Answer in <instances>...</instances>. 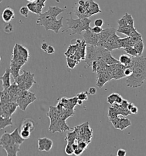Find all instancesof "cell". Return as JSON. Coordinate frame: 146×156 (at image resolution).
Returning a JSON list of instances; mask_svg holds the SVG:
<instances>
[{
  "label": "cell",
  "mask_w": 146,
  "mask_h": 156,
  "mask_svg": "<svg viewBox=\"0 0 146 156\" xmlns=\"http://www.w3.org/2000/svg\"><path fill=\"white\" fill-rule=\"evenodd\" d=\"M133 73L126 80V85L129 88H138L141 87L146 81V57L138 56L132 57L129 66Z\"/></svg>",
  "instance_id": "cell-1"
},
{
  "label": "cell",
  "mask_w": 146,
  "mask_h": 156,
  "mask_svg": "<svg viewBox=\"0 0 146 156\" xmlns=\"http://www.w3.org/2000/svg\"><path fill=\"white\" fill-rule=\"evenodd\" d=\"M70 14V18H67L66 22L67 28L65 30H63L62 32H66L69 29H71L72 33L70 35H74L76 34L81 35L83 31L90 30L91 29L90 24L91 20L87 17L85 18H78V19H73L72 17L71 13Z\"/></svg>",
  "instance_id": "cell-2"
},
{
  "label": "cell",
  "mask_w": 146,
  "mask_h": 156,
  "mask_svg": "<svg viewBox=\"0 0 146 156\" xmlns=\"http://www.w3.org/2000/svg\"><path fill=\"white\" fill-rule=\"evenodd\" d=\"M63 9L58 6H49L46 12L41 13L39 15L36 24L38 26H43L46 29L51 23L57 20V16L63 13Z\"/></svg>",
  "instance_id": "cell-3"
},
{
  "label": "cell",
  "mask_w": 146,
  "mask_h": 156,
  "mask_svg": "<svg viewBox=\"0 0 146 156\" xmlns=\"http://www.w3.org/2000/svg\"><path fill=\"white\" fill-rule=\"evenodd\" d=\"M37 97L35 93H32L30 91H22L19 97H18L16 102L18 105V108L22 111H25L26 108L30 104L33 103L36 100Z\"/></svg>",
  "instance_id": "cell-4"
},
{
  "label": "cell",
  "mask_w": 146,
  "mask_h": 156,
  "mask_svg": "<svg viewBox=\"0 0 146 156\" xmlns=\"http://www.w3.org/2000/svg\"><path fill=\"white\" fill-rule=\"evenodd\" d=\"M96 49L98 53L99 58H101L103 60L105 61L108 65H115L119 63V61L116 60L111 55V51L108 49L98 46H96Z\"/></svg>",
  "instance_id": "cell-5"
},
{
  "label": "cell",
  "mask_w": 146,
  "mask_h": 156,
  "mask_svg": "<svg viewBox=\"0 0 146 156\" xmlns=\"http://www.w3.org/2000/svg\"><path fill=\"white\" fill-rule=\"evenodd\" d=\"M98 54L96 46L88 45L86 47V57L85 61L88 67L92 65V63L94 61L98 59Z\"/></svg>",
  "instance_id": "cell-6"
},
{
  "label": "cell",
  "mask_w": 146,
  "mask_h": 156,
  "mask_svg": "<svg viewBox=\"0 0 146 156\" xmlns=\"http://www.w3.org/2000/svg\"><path fill=\"white\" fill-rule=\"evenodd\" d=\"M112 125L116 129L123 131L131 125V122L126 118H119L118 116L110 120Z\"/></svg>",
  "instance_id": "cell-7"
},
{
  "label": "cell",
  "mask_w": 146,
  "mask_h": 156,
  "mask_svg": "<svg viewBox=\"0 0 146 156\" xmlns=\"http://www.w3.org/2000/svg\"><path fill=\"white\" fill-rule=\"evenodd\" d=\"M116 30L112 28V27H109L107 28L106 29H103V31L101 32L99 35V40L98 42V46H100L102 48H105L106 46V42L109 38L111 36L112 34L114 33H116Z\"/></svg>",
  "instance_id": "cell-8"
},
{
  "label": "cell",
  "mask_w": 146,
  "mask_h": 156,
  "mask_svg": "<svg viewBox=\"0 0 146 156\" xmlns=\"http://www.w3.org/2000/svg\"><path fill=\"white\" fill-rule=\"evenodd\" d=\"M70 129H73V128L69 127L67 125V124L66 123V120L61 118L58 119V120L54 124L50 125L49 126V131L52 132L53 133H55L56 131L61 133Z\"/></svg>",
  "instance_id": "cell-9"
},
{
  "label": "cell",
  "mask_w": 146,
  "mask_h": 156,
  "mask_svg": "<svg viewBox=\"0 0 146 156\" xmlns=\"http://www.w3.org/2000/svg\"><path fill=\"white\" fill-rule=\"evenodd\" d=\"M83 39L87 45L98 46V42L99 40V34L94 33L91 29L86 30L85 33L83 35Z\"/></svg>",
  "instance_id": "cell-10"
},
{
  "label": "cell",
  "mask_w": 146,
  "mask_h": 156,
  "mask_svg": "<svg viewBox=\"0 0 146 156\" xmlns=\"http://www.w3.org/2000/svg\"><path fill=\"white\" fill-rule=\"evenodd\" d=\"M120 38L121 37L119 35H116V33L112 34L107 41L105 48L110 51L115 49H121L118 42V41Z\"/></svg>",
  "instance_id": "cell-11"
},
{
  "label": "cell",
  "mask_w": 146,
  "mask_h": 156,
  "mask_svg": "<svg viewBox=\"0 0 146 156\" xmlns=\"http://www.w3.org/2000/svg\"><path fill=\"white\" fill-rule=\"evenodd\" d=\"M38 150L40 151L48 152L51 149L53 145V142L50 139L46 137L40 138L38 139Z\"/></svg>",
  "instance_id": "cell-12"
},
{
  "label": "cell",
  "mask_w": 146,
  "mask_h": 156,
  "mask_svg": "<svg viewBox=\"0 0 146 156\" xmlns=\"http://www.w3.org/2000/svg\"><path fill=\"white\" fill-rule=\"evenodd\" d=\"M111 80H112V78L111 76L107 72V71H103L101 73H99L97 75L96 85L97 86V87H98L99 88H102L107 82L111 81Z\"/></svg>",
  "instance_id": "cell-13"
},
{
  "label": "cell",
  "mask_w": 146,
  "mask_h": 156,
  "mask_svg": "<svg viewBox=\"0 0 146 156\" xmlns=\"http://www.w3.org/2000/svg\"><path fill=\"white\" fill-rule=\"evenodd\" d=\"M23 73L25 75L24 83L25 86V90L29 91L32 86L37 83V81L34 80L35 75L34 73H31L30 71H24Z\"/></svg>",
  "instance_id": "cell-14"
},
{
  "label": "cell",
  "mask_w": 146,
  "mask_h": 156,
  "mask_svg": "<svg viewBox=\"0 0 146 156\" xmlns=\"http://www.w3.org/2000/svg\"><path fill=\"white\" fill-rule=\"evenodd\" d=\"M1 147L5 150L8 156H17L18 153L20 151V145L17 144H12Z\"/></svg>",
  "instance_id": "cell-15"
},
{
  "label": "cell",
  "mask_w": 146,
  "mask_h": 156,
  "mask_svg": "<svg viewBox=\"0 0 146 156\" xmlns=\"http://www.w3.org/2000/svg\"><path fill=\"white\" fill-rule=\"evenodd\" d=\"M89 2H90V4H89L88 10L87 11L86 15V17L87 18H89L91 15L101 13L102 12L99 5L96 2H94V0H89Z\"/></svg>",
  "instance_id": "cell-16"
},
{
  "label": "cell",
  "mask_w": 146,
  "mask_h": 156,
  "mask_svg": "<svg viewBox=\"0 0 146 156\" xmlns=\"http://www.w3.org/2000/svg\"><path fill=\"white\" fill-rule=\"evenodd\" d=\"M15 17V13L11 8H5L2 13V18L6 23H9Z\"/></svg>",
  "instance_id": "cell-17"
},
{
  "label": "cell",
  "mask_w": 146,
  "mask_h": 156,
  "mask_svg": "<svg viewBox=\"0 0 146 156\" xmlns=\"http://www.w3.org/2000/svg\"><path fill=\"white\" fill-rule=\"evenodd\" d=\"M62 21H63V17H62L60 20H57L54 21V22H53L52 23H51L45 30L46 31L53 30L54 33H58L60 28H62L63 26Z\"/></svg>",
  "instance_id": "cell-18"
},
{
  "label": "cell",
  "mask_w": 146,
  "mask_h": 156,
  "mask_svg": "<svg viewBox=\"0 0 146 156\" xmlns=\"http://www.w3.org/2000/svg\"><path fill=\"white\" fill-rule=\"evenodd\" d=\"M10 69H6L5 71V73L3 75V76H1L0 79L2 82V87L4 89H8L10 85Z\"/></svg>",
  "instance_id": "cell-19"
},
{
  "label": "cell",
  "mask_w": 146,
  "mask_h": 156,
  "mask_svg": "<svg viewBox=\"0 0 146 156\" xmlns=\"http://www.w3.org/2000/svg\"><path fill=\"white\" fill-rule=\"evenodd\" d=\"M35 128V124L34 121L30 118L25 119L21 125V130H28V131H34Z\"/></svg>",
  "instance_id": "cell-20"
},
{
  "label": "cell",
  "mask_w": 146,
  "mask_h": 156,
  "mask_svg": "<svg viewBox=\"0 0 146 156\" xmlns=\"http://www.w3.org/2000/svg\"><path fill=\"white\" fill-rule=\"evenodd\" d=\"M12 144H15V143L13 140L11 135H10V133H7V132L4 133L2 134V136H1V139H0L1 146H5V145Z\"/></svg>",
  "instance_id": "cell-21"
},
{
  "label": "cell",
  "mask_w": 146,
  "mask_h": 156,
  "mask_svg": "<svg viewBox=\"0 0 146 156\" xmlns=\"http://www.w3.org/2000/svg\"><path fill=\"white\" fill-rule=\"evenodd\" d=\"M10 135L13 140L17 144L21 145L25 140L24 138L22 137V136H21V134L19 133L18 128H16L15 131L10 133Z\"/></svg>",
  "instance_id": "cell-22"
},
{
  "label": "cell",
  "mask_w": 146,
  "mask_h": 156,
  "mask_svg": "<svg viewBox=\"0 0 146 156\" xmlns=\"http://www.w3.org/2000/svg\"><path fill=\"white\" fill-rule=\"evenodd\" d=\"M13 124L12 119L11 117H4L1 116L0 117V129H4L6 127L12 126Z\"/></svg>",
  "instance_id": "cell-23"
},
{
  "label": "cell",
  "mask_w": 146,
  "mask_h": 156,
  "mask_svg": "<svg viewBox=\"0 0 146 156\" xmlns=\"http://www.w3.org/2000/svg\"><path fill=\"white\" fill-rule=\"evenodd\" d=\"M97 69H96V74L101 73L102 71L107 70L108 65L106 64V62L103 60L101 58H99L97 60Z\"/></svg>",
  "instance_id": "cell-24"
},
{
  "label": "cell",
  "mask_w": 146,
  "mask_h": 156,
  "mask_svg": "<svg viewBox=\"0 0 146 156\" xmlns=\"http://www.w3.org/2000/svg\"><path fill=\"white\" fill-rule=\"evenodd\" d=\"M132 60V57H130L127 55H122L120 56L119 61L121 64L125 66L126 67H129L131 65Z\"/></svg>",
  "instance_id": "cell-25"
},
{
  "label": "cell",
  "mask_w": 146,
  "mask_h": 156,
  "mask_svg": "<svg viewBox=\"0 0 146 156\" xmlns=\"http://www.w3.org/2000/svg\"><path fill=\"white\" fill-rule=\"evenodd\" d=\"M118 42L120 48L125 49L128 46H131L130 37L129 36L125 38H120L118 41Z\"/></svg>",
  "instance_id": "cell-26"
},
{
  "label": "cell",
  "mask_w": 146,
  "mask_h": 156,
  "mask_svg": "<svg viewBox=\"0 0 146 156\" xmlns=\"http://www.w3.org/2000/svg\"><path fill=\"white\" fill-rule=\"evenodd\" d=\"M17 46L21 57L27 62L29 57V52L28 49H27L24 46L21 45L20 44H17Z\"/></svg>",
  "instance_id": "cell-27"
},
{
  "label": "cell",
  "mask_w": 146,
  "mask_h": 156,
  "mask_svg": "<svg viewBox=\"0 0 146 156\" xmlns=\"http://www.w3.org/2000/svg\"><path fill=\"white\" fill-rule=\"evenodd\" d=\"M1 102L0 103H5L8 102H11V97L7 91V89H4L1 92Z\"/></svg>",
  "instance_id": "cell-28"
},
{
  "label": "cell",
  "mask_w": 146,
  "mask_h": 156,
  "mask_svg": "<svg viewBox=\"0 0 146 156\" xmlns=\"http://www.w3.org/2000/svg\"><path fill=\"white\" fill-rule=\"evenodd\" d=\"M77 138H78V134L76 131H74L72 132H69L67 133L65 138V140L67 141V143L73 144L76 142Z\"/></svg>",
  "instance_id": "cell-29"
},
{
  "label": "cell",
  "mask_w": 146,
  "mask_h": 156,
  "mask_svg": "<svg viewBox=\"0 0 146 156\" xmlns=\"http://www.w3.org/2000/svg\"><path fill=\"white\" fill-rule=\"evenodd\" d=\"M135 27H131L130 26H118V29L116 32L123 34L127 36H130V34L131 33L132 29Z\"/></svg>",
  "instance_id": "cell-30"
},
{
  "label": "cell",
  "mask_w": 146,
  "mask_h": 156,
  "mask_svg": "<svg viewBox=\"0 0 146 156\" xmlns=\"http://www.w3.org/2000/svg\"><path fill=\"white\" fill-rule=\"evenodd\" d=\"M21 68L14 64L10 63V72L11 75L13 77V78H15L17 76L20 75V71Z\"/></svg>",
  "instance_id": "cell-31"
},
{
  "label": "cell",
  "mask_w": 146,
  "mask_h": 156,
  "mask_svg": "<svg viewBox=\"0 0 146 156\" xmlns=\"http://www.w3.org/2000/svg\"><path fill=\"white\" fill-rule=\"evenodd\" d=\"M134 47L137 51L139 56H141L144 49V44L143 42V40L139 42L136 43V44L134 46Z\"/></svg>",
  "instance_id": "cell-32"
},
{
  "label": "cell",
  "mask_w": 146,
  "mask_h": 156,
  "mask_svg": "<svg viewBox=\"0 0 146 156\" xmlns=\"http://www.w3.org/2000/svg\"><path fill=\"white\" fill-rule=\"evenodd\" d=\"M47 0H36L37 4V15H39L42 13V10L45 7V3Z\"/></svg>",
  "instance_id": "cell-33"
},
{
  "label": "cell",
  "mask_w": 146,
  "mask_h": 156,
  "mask_svg": "<svg viewBox=\"0 0 146 156\" xmlns=\"http://www.w3.org/2000/svg\"><path fill=\"white\" fill-rule=\"evenodd\" d=\"M126 51V53L129 55H130L132 57H138V53L136 51V49L134 48V46H128L123 49Z\"/></svg>",
  "instance_id": "cell-34"
},
{
  "label": "cell",
  "mask_w": 146,
  "mask_h": 156,
  "mask_svg": "<svg viewBox=\"0 0 146 156\" xmlns=\"http://www.w3.org/2000/svg\"><path fill=\"white\" fill-rule=\"evenodd\" d=\"M67 67L69 68H70L71 69H74L76 66L79 63L78 61L74 59L73 58H71V57H67Z\"/></svg>",
  "instance_id": "cell-35"
},
{
  "label": "cell",
  "mask_w": 146,
  "mask_h": 156,
  "mask_svg": "<svg viewBox=\"0 0 146 156\" xmlns=\"http://www.w3.org/2000/svg\"><path fill=\"white\" fill-rule=\"evenodd\" d=\"M141 40H143V38H142V35L140 33L138 35L130 37L131 46H134L136 43L139 42V41Z\"/></svg>",
  "instance_id": "cell-36"
},
{
  "label": "cell",
  "mask_w": 146,
  "mask_h": 156,
  "mask_svg": "<svg viewBox=\"0 0 146 156\" xmlns=\"http://www.w3.org/2000/svg\"><path fill=\"white\" fill-rule=\"evenodd\" d=\"M119 113L118 110L116 109L114 106H112V107H110L109 108V113H108V117L109 118H114L119 116Z\"/></svg>",
  "instance_id": "cell-37"
},
{
  "label": "cell",
  "mask_w": 146,
  "mask_h": 156,
  "mask_svg": "<svg viewBox=\"0 0 146 156\" xmlns=\"http://www.w3.org/2000/svg\"><path fill=\"white\" fill-rule=\"evenodd\" d=\"M26 6L28 8V9H29V10L30 12H31L32 13H34L35 15H37V4H36L35 1L29 2Z\"/></svg>",
  "instance_id": "cell-38"
},
{
  "label": "cell",
  "mask_w": 146,
  "mask_h": 156,
  "mask_svg": "<svg viewBox=\"0 0 146 156\" xmlns=\"http://www.w3.org/2000/svg\"><path fill=\"white\" fill-rule=\"evenodd\" d=\"M119 96V94L116 93H113L111 94L110 96L107 97V102L109 104H110L111 105L114 104L116 101L117 97Z\"/></svg>",
  "instance_id": "cell-39"
},
{
  "label": "cell",
  "mask_w": 146,
  "mask_h": 156,
  "mask_svg": "<svg viewBox=\"0 0 146 156\" xmlns=\"http://www.w3.org/2000/svg\"><path fill=\"white\" fill-rule=\"evenodd\" d=\"M29 10L28 9V8L26 6H22L20 10V13L21 15L24 16V17L27 18L28 17V15L29 13Z\"/></svg>",
  "instance_id": "cell-40"
},
{
  "label": "cell",
  "mask_w": 146,
  "mask_h": 156,
  "mask_svg": "<svg viewBox=\"0 0 146 156\" xmlns=\"http://www.w3.org/2000/svg\"><path fill=\"white\" fill-rule=\"evenodd\" d=\"M76 97L78 100L82 101H86L88 100V94L86 91H82L81 93H78Z\"/></svg>",
  "instance_id": "cell-41"
},
{
  "label": "cell",
  "mask_w": 146,
  "mask_h": 156,
  "mask_svg": "<svg viewBox=\"0 0 146 156\" xmlns=\"http://www.w3.org/2000/svg\"><path fill=\"white\" fill-rule=\"evenodd\" d=\"M65 151L66 154L67 155H72L74 153V150L73 148L72 144L69 143H67V145L66 146Z\"/></svg>",
  "instance_id": "cell-42"
},
{
  "label": "cell",
  "mask_w": 146,
  "mask_h": 156,
  "mask_svg": "<svg viewBox=\"0 0 146 156\" xmlns=\"http://www.w3.org/2000/svg\"><path fill=\"white\" fill-rule=\"evenodd\" d=\"M24 78H25V75H24V73H23L21 75H20L19 76L15 77V78H14V80L15 83L18 85L21 84L24 82Z\"/></svg>",
  "instance_id": "cell-43"
},
{
  "label": "cell",
  "mask_w": 146,
  "mask_h": 156,
  "mask_svg": "<svg viewBox=\"0 0 146 156\" xmlns=\"http://www.w3.org/2000/svg\"><path fill=\"white\" fill-rule=\"evenodd\" d=\"M21 136L25 140L29 138L31 135V131L28 130H21L20 132Z\"/></svg>",
  "instance_id": "cell-44"
},
{
  "label": "cell",
  "mask_w": 146,
  "mask_h": 156,
  "mask_svg": "<svg viewBox=\"0 0 146 156\" xmlns=\"http://www.w3.org/2000/svg\"><path fill=\"white\" fill-rule=\"evenodd\" d=\"M4 31H5V33H7V34L11 33L14 31L13 26L10 24V22L8 23L5 26V27H4Z\"/></svg>",
  "instance_id": "cell-45"
},
{
  "label": "cell",
  "mask_w": 146,
  "mask_h": 156,
  "mask_svg": "<svg viewBox=\"0 0 146 156\" xmlns=\"http://www.w3.org/2000/svg\"><path fill=\"white\" fill-rule=\"evenodd\" d=\"M78 148H81L84 151L86 149L88 146V144L87 143L86 141H82V140L78 141Z\"/></svg>",
  "instance_id": "cell-46"
},
{
  "label": "cell",
  "mask_w": 146,
  "mask_h": 156,
  "mask_svg": "<svg viewBox=\"0 0 146 156\" xmlns=\"http://www.w3.org/2000/svg\"><path fill=\"white\" fill-rule=\"evenodd\" d=\"M103 29L102 28V27H99V26H95L93 28H91V30L96 34H100L101 32L103 31Z\"/></svg>",
  "instance_id": "cell-47"
},
{
  "label": "cell",
  "mask_w": 146,
  "mask_h": 156,
  "mask_svg": "<svg viewBox=\"0 0 146 156\" xmlns=\"http://www.w3.org/2000/svg\"><path fill=\"white\" fill-rule=\"evenodd\" d=\"M132 73H133L132 69L130 67H126V69L124 71V74L126 76V77H128L131 76V75L132 74Z\"/></svg>",
  "instance_id": "cell-48"
},
{
  "label": "cell",
  "mask_w": 146,
  "mask_h": 156,
  "mask_svg": "<svg viewBox=\"0 0 146 156\" xmlns=\"http://www.w3.org/2000/svg\"><path fill=\"white\" fill-rule=\"evenodd\" d=\"M94 25L96 26H99V27H102L103 24H104V21L101 19V18H98L96 19V20L94 21Z\"/></svg>",
  "instance_id": "cell-49"
},
{
  "label": "cell",
  "mask_w": 146,
  "mask_h": 156,
  "mask_svg": "<svg viewBox=\"0 0 146 156\" xmlns=\"http://www.w3.org/2000/svg\"><path fill=\"white\" fill-rule=\"evenodd\" d=\"M54 52H55V49L53 48V46L49 45L45 53H47V55H52V54L54 53Z\"/></svg>",
  "instance_id": "cell-50"
},
{
  "label": "cell",
  "mask_w": 146,
  "mask_h": 156,
  "mask_svg": "<svg viewBox=\"0 0 146 156\" xmlns=\"http://www.w3.org/2000/svg\"><path fill=\"white\" fill-rule=\"evenodd\" d=\"M97 60L94 61L92 63V65H91V68H92V73H96V69H97Z\"/></svg>",
  "instance_id": "cell-51"
},
{
  "label": "cell",
  "mask_w": 146,
  "mask_h": 156,
  "mask_svg": "<svg viewBox=\"0 0 146 156\" xmlns=\"http://www.w3.org/2000/svg\"><path fill=\"white\" fill-rule=\"evenodd\" d=\"M127 152L125 149H119L117 151V156H126Z\"/></svg>",
  "instance_id": "cell-52"
},
{
  "label": "cell",
  "mask_w": 146,
  "mask_h": 156,
  "mask_svg": "<svg viewBox=\"0 0 146 156\" xmlns=\"http://www.w3.org/2000/svg\"><path fill=\"white\" fill-rule=\"evenodd\" d=\"M89 94L91 96H93V95H95L96 93V89L95 87H90L89 89Z\"/></svg>",
  "instance_id": "cell-53"
},
{
  "label": "cell",
  "mask_w": 146,
  "mask_h": 156,
  "mask_svg": "<svg viewBox=\"0 0 146 156\" xmlns=\"http://www.w3.org/2000/svg\"><path fill=\"white\" fill-rule=\"evenodd\" d=\"M132 115H136L138 113V109L136 106H133L130 110Z\"/></svg>",
  "instance_id": "cell-54"
},
{
  "label": "cell",
  "mask_w": 146,
  "mask_h": 156,
  "mask_svg": "<svg viewBox=\"0 0 146 156\" xmlns=\"http://www.w3.org/2000/svg\"><path fill=\"white\" fill-rule=\"evenodd\" d=\"M129 104V102L126 100H123V101L122 102V103L120 105L123 108H125V109H128V105Z\"/></svg>",
  "instance_id": "cell-55"
},
{
  "label": "cell",
  "mask_w": 146,
  "mask_h": 156,
  "mask_svg": "<svg viewBox=\"0 0 146 156\" xmlns=\"http://www.w3.org/2000/svg\"><path fill=\"white\" fill-rule=\"evenodd\" d=\"M83 151H84V150H83V149H82L81 148H78V149H76V150L74 151V154L76 155V156H79V155H81V154H82V153L83 152Z\"/></svg>",
  "instance_id": "cell-56"
},
{
  "label": "cell",
  "mask_w": 146,
  "mask_h": 156,
  "mask_svg": "<svg viewBox=\"0 0 146 156\" xmlns=\"http://www.w3.org/2000/svg\"><path fill=\"white\" fill-rule=\"evenodd\" d=\"M123 98H122V97L119 95V96L117 97L116 98V101H115V104H119V105H121V104L122 103V102L123 101Z\"/></svg>",
  "instance_id": "cell-57"
},
{
  "label": "cell",
  "mask_w": 146,
  "mask_h": 156,
  "mask_svg": "<svg viewBox=\"0 0 146 156\" xmlns=\"http://www.w3.org/2000/svg\"><path fill=\"white\" fill-rule=\"evenodd\" d=\"M49 45H47V44L46 42H43L41 45V49L44 51V52H46V51L47 50V48Z\"/></svg>",
  "instance_id": "cell-58"
},
{
  "label": "cell",
  "mask_w": 146,
  "mask_h": 156,
  "mask_svg": "<svg viewBox=\"0 0 146 156\" xmlns=\"http://www.w3.org/2000/svg\"><path fill=\"white\" fill-rule=\"evenodd\" d=\"M86 1H85V0H79V1L78 2V5H81V6L84 5L86 3Z\"/></svg>",
  "instance_id": "cell-59"
},
{
  "label": "cell",
  "mask_w": 146,
  "mask_h": 156,
  "mask_svg": "<svg viewBox=\"0 0 146 156\" xmlns=\"http://www.w3.org/2000/svg\"><path fill=\"white\" fill-rule=\"evenodd\" d=\"M135 105L132 103V102H129V104H128V109L130 111V109H131V108L133 106H134Z\"/></svg>",
  "instance_id": "cell-60"
},
{
  "label": "cell",
  "mask_w": 146,
  "mask_h": 156,
  "mask_svg": "<svg viewBox=\"0 0 146 156\" xmlns=\"http://www.w3.org/2000/svg\"><path fill=\"white\" fill-rule=\"evenodd\" d=\"M82 104H83V101L80 100H78V102H77V104H78V105H82Z\"/></svg>",
  "instance_id": "cell-61"
},
{
  "label": "cell",
  "mask_w": 146,
  "mask_h": 156,
  "mask_svg": "<svg viewBox=\"0 0 146 156\" xmlns=\"http://www.w3.org/2000/svg\"><path fill=\"white\" fill-rule=\"evenodd\" d=\"M27 1H29V2H34L36 0H27Z\"/></svg>",
  "instance_id": "cell-62"
}]
</instances>
